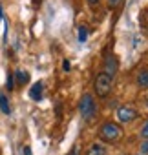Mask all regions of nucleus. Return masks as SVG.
<instances>
[{
    "label": "nucleus",
    "instance_id": "5",
    "mask_svg": "<svg viewBox=\"0 0 148 155\" xmlns=\"http://www.w3.org/2000/svg\"><path fill=\"white\" fill-rule=\"evenodd\" d=\"M117 69H119L117 58H115L113 55H112V57H106V60H104V71H103V73H106L110 79H113L115 73H117Z\"/></svg>",
    "mask_w": 148,
    "mask_h": 155
},
{
    "label": "nucleus",
    "instance_id": "17",
    "mask_svg": "<svg viewBox=\"0 0 148 155\" xmlns=\"http://www.w3.org/2000/svg\"><path fill=\"white\" fill-rule=\"evenodd\" d=\"M24 155H33V153H31V148H29V146H26V148H24Z\"/></svg>",
    "mask_w": 148,
    "mask_h": 155
},
{
    "label": "nucleus",
    "instance_id": "2",
    "mask_svg": "<svg viewBox=\"0 0 148 155\" xmlns=\"http://www.w3.org/2000/svg\"><path fill=\"white\" fill-rule=\"evenodd\" d=\"M121 133H123V131H121V126L115 124V122H106V124H103L101 130H99V137H101L104 142H115V140H119Z\"/></svg>",
    "mask_w": 148,
    "mask_h": 155
},
{
    "label": "nucleus",
    "instance_id": "3",
    "mask_svg": "<svg viewBox=\"0 0 148 155\" xmlns=\"http://www.w3.org/2000/svg\"><path fill=\"white\" fill-rule=\"evenodd\" d=\"M112 82H113V79H110L106 73H99L97 81H95V91H97V95L99 97H106L112 91Z\"/></svg>",
    "mask_w": 148,
    "mask_h": 155
},
{
    "label": "nucleus",
    "instance_id": "7",
    "mask_svg": "<svg viewBox=\"0 0 148 155\" xmlns=\"http://www.w3.org/2000/svg\"><path fill=\"white\" fill-rule=\"evenodd\" d=\"M13 77H15V81H17L18 86H24V84L29 82V73L24 71V69H17V73H15Z\"/></svg>",
    "mask_w": 148,
    "mask_h": 155
},
{
    "label": "nucleus",
    "instance_id": "4",
    "mask_svg": "<svg viewBox=\"0 0 148 155\" xmlns=\"http://www.w3.org/2000/svg\"><path fill=\"white\" fill-rule=\"evenodd\" d=\"M137 117V111L132 108V106H121L117 110V119L121 122H132L133 119Z\"/></svg>",
    "mask_w": 148,
    "mask_h": 155
},
{
    "label": "nucleus",
    "instance_id": "16",
    "mask_svg": "<svg viewBox=\"0 0 148 155\" xmlns=\"http://www.w3.org/2000/svg\"><path fill=\"white\" fill-rule=\"evenodd\" d=\"M62 68H64V69L68 71V69L71 68V64H69V60H64V62H62Z\"/></svg>",
    "mask_w": 148,
    "mask_h": 155
},
{
    "label": "nucleus",
    "instance_id": "12",
    "mask_svg": "<svg viewBox=\"0 0 148 155\" xmlns=\"http://www.w3.org/2000/svg\"><path fill=\"white\" fill-rule=\"evenodd\" d=\"M141 137L144 139V140H148V120L143 124V128H141Z\"/></svg>",
    "mask_w": 148,
    "mask_h": 155
},
{
    "label": "nucleus",
    "instance_id": "8",
    "mask_svg": "<svg viewBox=\"0 0 148 155\" xmlns=\"http://www.w3.org/2000/svg\"><path fill=\"white\" fill-rule=\"evenodd\" d=\"M88 155H106V148L103 144H92L88 150Z\"/></svg>",
    "mask_w": 148,
    "mask_h": 155
},
{
    "label": "nucleus",
    "instance_id": "15",
    "mask_svg": "<svg viewBox=\"0 0 148 155\" xmlns=\"http://www.w3.org/2000/svg\"><path fill=\"white\" fill-rule=\"evenodd\" d=\"M121 4V0H108V6L110 8H115V6H119Z\"/></svg>",
    "mask_w": 148,
    "mask_h": 155
},
{
    "label": "nucleus",
    "instance_id": "1",
    "mask_svg": "<svg viewBox=\"0 0 148 155\" xmlns=\"http://www.w3.org/2000/svg\"><path fill=\"white\" fill-rule=\"evenodd\" d=\"M79 111H81V115H82L84 120H88V122L93 120V117L97 113V104L93 101V95H90V93L82 95V99L79 102Z\"/></svg>",
    "mask_w": 148,
    "mask_h": 155
},
{
    "label": "nucleus",
    "instance_id": "14",
    "mask_svg": "<svg viewBox=\"0 0 148 155\" xmlns=\"http://www.w3.org/2000/svg\"><path fill=\"white\" fill-rule=\"evenodd\" d=\"M8 90H13V75H8Z\"/></svg>",
    "mask_w": 148,
    "mask_h": 155
},
{
    "label": "nucleus",
    "instance_id": "19",
    "mask_svg": "<svg viewBox=\"0 0 148 155\" xmlns=\"http://www.w3.org/2000/svg\"><path fill=\"white\" fill-rule=\"evenodd\" d=\"M0 20H2V6H0Z\"/></svg>",
    "mask_w": 148,
    "mask_h": 155
},
{
    "label": "nucleus",
    "instance_id": "9",
    "mask_svg": "<svg viewBox=\"0 0 148 155\" xmlns=\"http://www.w3.org/2000/svg\"><path fill=\"white\" fill-rule=\"evenodd\" d=\"M0 111H2V113H6V115H9V113H11V108H9L8 97H6L4 93H0Z\"/></svg>",
    "mask_w": 148,
    "mask_h": 155
},
{
    "label": "nucleus",
    "instance_id": "11",
    "mask_svg": "<svg viewBox=\"0 0 148 155\" xmlns=\"http://www.w3.org/2000/svg\"><path fill=\"white\" fill-rule=\"evenodd\" d=\"M77 38H79V42H86V40H88V29H86L84 26L79 28V35H77Z\"/></svg>",
    "mask_w": 148,
    "mask_h": 155
},
{
    "label": "nucleus",
    "instance_id": "18",
    "mask_svg": "<svg viewBox=\"0 0 148 155\" xmlns=\"http://www.w3.org/2000/svg\"><path fill=\"white\" fill-rule=\"evenodd\" d=\"M88 2H90V4H97V2H99V0H88Z\"/></svg>",
    "mask_w": 148,
    "mask_h": 155
},
{
    "label": "nucleus",
    "instance_id": "13",
    "mask_svg": "<svg viewBox=\"0 0 148 155\" xmlns=\"http://www.w3.org/2000/svg\"><path fill=\"white\" fill-rule=\"evenodd\" d=\"M141 155H148V140L141 142Z\"/></svg>",
    "mask_w": 148,
    "mask_h": 155
},
{
    "label": "nucleus",
    "instance_id": "10",
    "mask_svg": "<svg viewBox=\"0 0 148 155\" xmlns=\"http://www.w3.org/2000/svg\"><path fill=\"white\" fill-rule=\"evenodd\" d=\"M137 84L143 86V88H148V69L139 71V75H137Z\"/></svg>",
    "mask_w": 148,
    "mask_h": 155
},
{
    "label": "nucleus",
    "instance_id": "20",
    "mask_svg": "<svg viewBox=\"0 0 148 155\" xmlns=\"http://www.w3.org/2000/svg\"><path fill=\"white\" fill-rule=\"evenodd\" d=\"M139 155H141V153H139Z\"/></svg>",
    "mask_w": 148,
    "mask_h": 155
},
{
    "label": "nucleus",
    "instance_id": "6",
    "mask_svg": "<svg viewBox=\"0 0 148 155\" xmlns=\"http://www.w3.org/2000/svg\"><path fill=\"white\" fill-rule=\"evenodd\" d=\"M42 90H44V84L42 82H35L31 86V90H29V97L33 101H40L42 99Z\"/></svg>",
    "mask_w": 148,
    "mask_h": 155
}]
</instances>
